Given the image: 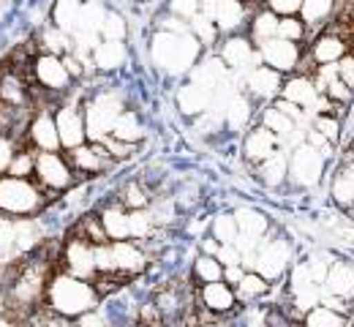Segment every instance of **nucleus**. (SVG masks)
Listing matches in <instances>:
<instances>
[{"label": "nucleus", "mask_w": 354, "mask_h": 327, "mask_svg": "<svg viewBox=\"0 0 354 327\" xmlns=\"http://www.w3.org/2000/svg\"><path fill=\"white\" fill-rule=\"evenodd\" d=\"M199 3V11L205 14V17H213V8H216V0H196Z\"/></svg>", "instance_id": "54"}, {"label": "nucleus", "mask_w": 354, "mask_h": 327, "mask_svg": "<svg viewBox=\"0 0 354 327\" xmlns=\"http://www.w3.org/2000/svg\"><path fill=\"white\" fill-rule=\"evenodd\" d=\"M126 57H129V49L123 41H101L90 55L95 71H118L120 66H126Z\"/></svg>", "instance_id": "27"}, {"label": "nucleus", "mask_w": 354, "mask_h": 327, "mask_svg": "<svg viewBox=\"0 0 354 327\" xmlns=\"http://www.w3.org/2000/svg\"><path fill=\"white\" fill-rule=\"evenodd\" d=\"M327 172V158L313 150L308 142L289 150V183L297 188H313Z\"/></svg>", "instance_id": "7"}, {"label": "nucleus", "mask_w": 354, "mask_h": 327, "mask_svg": "<svg viewBox=\"0 0 354 327\" xmlns=\"http://www.w3.org/2000/svg\"><path fill=\"white\" fill-rule=\"evenodd\" d=\"M17 254V221L0 216V259Z\"/></svg>", "instance_id": "46"}, {"label": "nucleus", "mask_w": 354, "mask_h": 327, "mask_svg": "<svg viewBox=\"0 0 354 327\" xmlns=\"http://www.w3.org/2000/svg\"><path fill=\"white\" fill-rule=\"evenodd\" d=\"M169 14L177 17V19H183V22H191L202 11H199V3L196 0H169Z\"/></svg>", "instance_id": "48"}, {"label": "nucleus", "mask_w": 354, "mask_h": 327, "mask_svg": "<svg viewBox=\"0 0 354 327\" xmlns=\"http://www.w3.org/2000/svg\"><path fill=\"white\" fill-rule=\"evenodd\" d=\"M281 88H283V74H278L267 66H257V68L245 71V91L259 101H275L281 95Z\"/></svg>", "instance_id": "19"}, {"label": "nucleus", "mask_w": 354, "mask_h": 327, "mask_svg": "<svg viewBox=\"0 0 354 327\" xmlns=\"http://www.w3.org/2000/svg\"><path fill=\"white\" fill-rule=\"evenodd\" d=\"M346 52H349V39L338 30H327L316 36V41L310 44V60L316 66H335Z\"/></svg>", "instance_id": "21"}, {"label": "nucleus", "mask_w": 354, "mask_h": 327, "mask_svg": "<svg viewBox=\"0 0 354 327\" xmlns=\"http://www.w3.org/2000/svg\"><path fill=\"white\" fill-rule=\"evenodd\" d=\"M237 221H234V216L232 213H218L213 221H210V237L218 243V245H234V240H237Z\"/></svg>", "instance_id": "39"}, {"label": "nucleus", "mask_w": 354, "mask_h": 327, "mask_svg": "<svg viewBox=\"0 0 354 327\" xmlns=\"http://www.w3.org/2000/svg\"><path fill=\"white\" fill-rule=\"evenodd\" d=\"M243 3H245V0H243Z\"/></svg>", "instance_id": "58"}, {"label": "nucleus", "mask_w": 354, "mask_h": 327, "mask_svg": "<svg viewBox=\"0 0 354 327\" xmlns=\"http://www.w3.org/2000/svg\"><path fill=\"white\" fill-rule=\"evenodd\" d=\"M352 44H354V30H352V39H349V47H352ZM352 55H354V52H352Z\"/></svg>", "instance_id": "57"}, {"label": "nucleus", "mask_w": 354, "mask_h": 327, "mask_svg": "<svg viewBox=\"0 0 354 327\" xmlns=\"http://www.w3.org/2000/svg\"><path fill=\"white\" fill-rule=\"evenodd\" d=\"M150 57H153V66H158L164 74H188L199 57H202V47L199 41L188 33H169V30H158L153 36V44H150Z\"/></svg>", "instance_id": "2"}, {"label": "nucleus", "mask_w": 354, "mask_h": 327, "mask_svg": "<svg viewBox=\"0 0 354 327\" xmlns=\"http://www.w3.org/2000/svg\"><path fill=\"white\" fill-rule=\"evenodd\" d=\"M196 306L207 314H232L237 308V295L234 286H229L226 281H213V283H202L199 286V297Z\"/></svg>", "instance_id": "15"}, {"label": "nucleus", "mask_w": 354, "mask_h": 327, "mask_svg": "<svg viewBox=\"0 0 354 327\" xmlns=\"http://www.w3.org/2000/svg\"><path fill=\"white\" fill-rule=\"evenodd\" d=\"M156 232V218L150 213V207L145 210H129V240L145 243Z\"/></svg>", "instance_id": "36"}, {"label": "nucleus", "mask_w": 354, "mask_h": 327, "mask_svg": "<svg viewBox=\"0 0 354 327\" xmlns=\"http://www.w3.org/2000/svg\"><path fill=\"white\" fill-rule=\"evenodd\" d=\"M33 80L46 93H68L71 82H74L63 57L49 55V52H41V55L33 57Z\"/></svg>", "instance_id": "10"}, {"label": "nucleus", "mask_w": 354, "mask_h": 327, "mask_svg": "<svg viewBox=\"0 0 354 327\" xmlns=\"http://www.w3.org/2000/svg\"><path fill=\"white\" fill-rule=\"evenodd\" d=\"M265 8H270L275 17H300L303 0H267Z\"/></svg>", "instance_id": "49"}, {"label": "nucleus", "mask_w": 354, "mask_h": 327, "mask_svg": "<svg viewBox=\"0 0 354 327\" xmlns=\"http://www.w3.org/2000/svg\"><path fill=\"white\" fill-rule=\"evenodd\" d=\"M126 36H129V25H126L123 14L106 11L104 25H101V41H126Z\"/></svg>", "instance_id": "43"}, {"label": "nucleus", "mask_w": 354, "mask_h": 327, "mask_svg": "<svg viewBox=\"0 0 354 327\" xmlns=\"http://www.w3.org/2000/svg\"><path fill=\"white\" fill-rule=\"evenodd\" d=\"M49 205V194L33 178H0V216L22 221L39 216Z\"/></svg>", "instance_id": "3"}, {"label": "nucleus", "mask_w": 354, "mask_h": 327, "mask_svg": "<svg viewBox=\"0 0 354 327\" xmlns=\"http://www.w3.org/2000/svg\"><path fill=\"white\" fill-rule=\"evenodd\" d=\"M232 216L237 221L240 234H248V237H257V240H265L267 234H270V218H267L262 210H257V207L243 205V207L232 210Z\"/></svg>", "instance_id": "28"}, {"label": "nucleus", "mask_w": 354, "mask_h": 327, "mask_svg": "<svg viewBox=\"0 0 354 327\" xmlns=\"http://www.w3.org/2000/svg\"><path fill=\"white\" fill-rule=\"evenodd\" d=\"M275 39H283V41H292V44H303L308 39V30H306V25H303L300 17H281L278 19Z\"/></svg>", "instance_id": "42"}, {"label": "nucleus", "mask_w": 354, "mask_h": 327, "mask_svg": "<svg viewBox=\"0 0 354 327\" xmlns=\"http://www.w3.org/2000/svg\"><path fill=\"white\" fill-rule=\"evenodd\" d=\"M259 63L283 74V77H292L300 71L303 66V47L300 44H292V41H283V39H267L259 47Z\"/></svg>", "instance_id": "9"}, {"label": "nucleus", "mask_w": 354, "mask_h": 327, "mask_svg": "<svg viewBox=\"0 0 354 327\" xmlns=\"http://www.w3.org/2000/svg\"><path fill=\"white\" fill-rule=\"evenodd\" d=\"M33 164H36V150L30 147H19L11 167H8V175L11 178H33Z\"/></svg>", "instance_id": "45"}, {"label": "nucleus", "mask_w": 354, "mask_h": 327, "mask_svg": "<svg viewBox=\"0 0 354 327\" xmlns=\"http://www.w3.org/2000/svg\"><path fill=\"white\" fill-rule=\"evenodd\" d=\"M254 3H257V6H265L267 0H254Z\"/></svg>", "instance_id": "56"}, {"label": "nucleus", "mask_w": 354, "mask_h": 327, "mask_svg": "<svg viewBox=\"0 0 354 327\" xmlns=\"http://www.w3.org/2000/svg\"><path fill=\"white\" fill-rule=\"evenodd\" d=\"M278 98H283V101H289V104H295V106L310 112V106L319 98V88H316V82H313L310 74H300L297 71L292 77H283V88H281Z\"/></svg>", "instance_id": "22"}, {"label": "nucleus", "mask_w": 354, "mask_h": 327, "mask_svg": "<svg viewBox=\"0 0 354 327\" xmlns=\"http://www.w3.org/2000/svg\"><path fill=\"white\" fill-rule=\"evenodd\" d=\"M66 158H68L74 175H88V178L90 175H101V172H106L112 167V158H109L106 147L95 144V142H85V144L68 150Z\"/></svg>", "instance_id": "13"}, {"label": "nucleus", "mask_w": 354, "mask_h": 327, "mask_svg": "<svg viewBox=\"0 0 354 327\" xmlns=\"http://www.w3.org/2000/svg\"><path fill=\"white\" fill-rule=\"evenodd\" d=\"M216 259L221 262V268H234V265L243 262V256H240V251L234 245H221L218 254H216Z\"/></svg>", "instance_id": "51"}, {"label": "nucleus", "mask_w": 354, "mask_h": 327, "mask_svg": "<svg viewBox=\"0 0 354 327\" xmlns=\"http://www.w3.org/2000/svg\"><path fill=\"white\" fill-rule=\"evenodd\" d=\"M349 161H354V147L349 150Z\"/></svg>", "instance_id": "55"}, {"label": "nucleus", "mask_w": 354, "mask_h": 327, "mask_svg": "<svg viewBox=\"0 0 354 327\" xmlns=\"http://www.w3.org/2000/svg\"><path fill=\"white\" fill-rule=\"evenodd\" d=\"M221 63L229 68V71H251L259 63V52H257V44L243 36V33H234V36H226L223 41H218V52Z\"/></svg>", "instance_id": "12"}, {"label": "nucleus", "mask_w": 354, "mask_h": 327, "mask_svg": "<svg viewBox=\"0 0 354 327\" xmlns=\"http://www.w3.org/2000/svg\"><path fill=\"white\" fill-rule=\"evenodd\" d=\"M17 150H19L17 140H14L8 131H3V129H0V178H3V175H8V167H11L14 156H17Z\"/></svg>", "instance_id": "47"}, {"label": "nucleus", "mask_w": 354, "mask_h": 327, "mask_svg": "<svg viewBox=\"0 0 354 327\" xmlns=\"http://www.w3.org/2000/svg\"><path fill=\"white\" fill-rule=\"evenodd\" d=\"M349 317L338 314L327 306H313L308 314H303V327H346Z\"/></svg>", "instance_id": "37"}, {"label": "nucleus", "mask_w": 354, "mask_h": 327, "mask_svg": "<svg viewBox=\"0 0 354 327\" xmlns=\"http://www.w3.org/2000/svg\"><path fill=\"white\" fill-rule=\"evenodd\" d=\"M251 115H254V104H251L248 95L234 91V93L223 101V126H226L229 131H243V129H248Z\"/></svg>", "instance_id": "24"}, {"label": "nucleus", "mask_w": 354, "mask_h": 327, "mask_svg": "<svg viewBox=\"0 0 354 327\" xmlns=\"http://www.w3.org/2000/svg\"><path fill=\"white\" fill-rule=\"evenodd\" d=\"M126 109V98L118 88H104L95 91L88 101L82 104V115H85V131H88V142H101L112 137V126L120 118V112Z\"/></svg>", "instance_id": "4"}, {"label": "nucleus", "mask_w": 354, "mask_h": 327, "mask_svg": "<svg viewBox=\"0 0 354 327\" xmlns=\"http://www.w3.org/2000/svg\"><path fill=\"white\" fill-rule=\"evenodd\" d=\"M335 74H338V80H341L349 91H354V55L352 52H346V55L335 63Z\"/></svg>", "instance_id": "50"}, {"label": "nucleus", "mask_w": 354, "mask_h": 327, "mask_svg": "<svg viewBox=\"0 0 354 327\" xmlns=\"http://www.w3.org/2000/svg\"><path fill=\"white\" fill-rule=\"evenodd\" d=\"M270 281L262 279L257 270H245L243 279L234 283V295H237V303H257L262 300L267 292H270Z\"/></svg>", "instance_id": "31"}, {"label": "nucleus", "mask_w": 354, "mask_h": 327, "mask_svg": "<svg viewBox=\"0 0 354 327\" xmlns=\"http://www.w3.org/2000/svg\"><path fill=\"white\" fill-rule=\"evenodd\" d=\"M33 180L44 188L46 194H63L77 186V175L66 158V153H36L33 164Z\"/></svg>", "instance_id": "6"}, {"label": "nucleus", "mask_w": 354, "mask_h": 327, "mask_svg": "<svg viewBox=\"0 0 354 327\" xmlns=\"http://www.w3.org/2000/svg\"><path fill=\"white\" fill-rule=\"evenodd\" d=\"M322 292L341 297L344 303H354V265L346 259H333L327 268V276L322 283Z\"/></svg>", "instance_id": "17"}, {"label": "nucleus", "mask_w": 354, "mask_h": 327, "mask_svg": "<svg viewBox=\"0 0 354 327\" xmlns=\"http://www.w3.org/2000/svg\"><path fill=\"white\" fill-rule=\"evenodd\" d=\"M213 22L221 30V36H234L243 28H248V6L243 0H216Z\"/></svg>", "instance_id": "20"}, {"label": "nucleus", "mask_w": 354, "mask_h": 327, "mask_svg": "<svg viewBox=\"0 0 354 327\" xmlns=\"http://www.w3.org/2000/svg\"><path fill=\"white\" fill-rule=\"evenodd\" d=\"M60 270L68 273V276H77V279L95 281L98 270H95V245L71 234L66 243H63V251H60Z\"/></svg>", "instance_id": "8"}, {"label": "nucleus", "mask_w": 354, "mask_h": 327, "mask_svg": "<svg viewBox=\"0 0 354 327\" xmlns=\"http://www.w3.org/2000/svg\"><path fill=\"white\" fill-rule=\"evenodd\" d=\"M98 221L104 227L106 240H129V210L120 205V202H112L106 205L101 213H98Z\"/></svg>", "instance_id": "26"}, {"label": "nucleus", "mask_w": 354, "mask_h": 327, "mask_svg": "<svg viewBox=\"0 0 354 327\" xmlns=\"http://www.w3.org/2000/svg\"><path fill=\"white\" fill-rule=\"evenodd\" d=\"M292 265H295V248H292V243L286 237H281V234L270 237L267 234L265 240L259 243L257 256H254V270L262 279H267L270 283L281 281L283 276H289Z\"/></svg>", "instance_id": "5"}, {"label": "nucleus", "mask_w": 354, "mask_h": 327, "mask_svg": "<svg viewBox=\"0 0 354 327\" xmlns=\"http://www.w3.org/2000/svg\"><path fill=\"white\" fill-rule=\"evenodd\" d=\"M243 273H245V270H243V265H234V268H223V281H226L229 286H234L237 281L243 279Z\"/></svg>", "instance_id": "52"}, {"label": "nucleus", "mask_w": 354, "mask_h": 327, "mask_svg": "<svg viewBox=\"0 0 354 327\" xmlns=\"http://www.w3.org/2000/svg\"><path fill=\"white\" fill-rule=\"evenodd\" d=\"M191 80L188 82H194V85H199V88H205L207 93H218L223 85H226V80H229V68L221 63V57L218 55H207L205 60H199L191 71Z\"/></svg>", "instance_id": "18"}, {"label": "nucleus", "mask_w": 354, "mask_h": 327, "mask_svg": "<svg viewBox=\"0 0 354 327\" xmlns=\"http://www.w3.org/2000/svg\"><path fill=\"white\" fill-rule=\"evenodd\" d=\"M278 19H281V17H275L270 8H265V6H262V8H259L254 17H251V22H248V33H245V36H248V39H251V41L259 47V44H262V41H267V39H275Z\"/></svg>", "instance_id": "33"}, {"label": "nucleus", "mask_w": 354, "mask_h": 327, "mask_svg": "<svg viewBox=\"0 0 354 327\" xmlns=\"http://www.w3.org/2000/svg\"><path fill=\"white\" fill-rule=\"evenodd\" d=\"M98 306H101V295H98L93 281L68 276L63 270H55L49 276L44 292V308L52 311L55 317L74 322L90 311H95Z\"/></svg>", "instance_id": "1"}, {"label": "nucleus", "mask_w": 354, "mask_h": 327, "mask_svg": "<svg viewBox=\"0 0 354 327\" xmlns=\"http://www.w3.org/2000/svg\"><path fill=\"white\" fill-rule=\"evenodd\" d=\"M283 144L281 140L272 134V131H267L265 126L259 123V126H254V129H248V134H245V140H243V158L251 164V167H259L262 161H267L272 153H278Z\"/></svg>", "instance_id": "16"}, {"label": "nucleus", "mask_w": 354, "mask_h": 327, "mask_svg": "<svg viewBox=\"0 0 354 327\" xmlns=\"http://www.w3.org/2000/svg\"><path fill=\"white\" fill-rule=\"evenodd\" d=\"M145 137V126H142V118L136 109H123L120 118L115 120L112 126V140L118 142H126V144H136V142Z\"/></svg>", "instance_id": "29"}, {"label": "nucleus", "mask_w": 354, "mask_h": 327, "mask_svg": "<svg viewBox=\"0 0 354 327\" xmlns=\"http://www.w3.org/2000/svg\"><path fill=\"white\" fill-rule=\"evenodd\" d=\"M333 11H335V0H303L300 19H303L308 36L313 30H319V28L327 25V19L333 17Z\"/></svg>", "instance_id": "30"}, {"label": "nucleus", "mask_w": 354, "mask_h": 327, "mask_svg": "<svg viewBox=\"0 0 354 327\" xmlns=\"http://www.w3.org/2000/svg\"><path fill=\"white\" fill-rule=\"evenodd\" d=\"M55 126H57L60 150H66V153L88 142L82 104H68V101H66V104H60V106L55 109Z\"/></svg>", "instance_id": "11"}, {"label": "nucleus", "mask_w": 354, "mask_h": 327, "mask_svg": "<svg viewBox=\"0 0 354 327\" xmlns=\"http://www.w3.org/2000/svg\"><path fill=\"white\" fill-rule=\"evenodd\" d=\"M82 14V0H57L52 8V25L68 36H74Z\"/></svg>", "instance_id": "32"}, {"label": "nucleus", "mask_w": 354, "mask_h": 327, "mask_svg": "<svg viewBox=\"0 0 354 327\" xmlns=\"http://www.w3.org/2000/svg\"><path fill=\"white\" fill-rule=\"evenodd\" d=\"M28 142L36 153H57V126H55V109H39L28 123Z\"/></svg>", "instance_id": "14"}, {"label": "nucleus", "mask_w": 354, "mask_h": 327, "mask_svg": "<svg viewBox=\"0 0 354 327\" xmlns=\"http://www.w3.org/2000/svg\"><path fill=\"white\" fill-rule=\"evenodd\" d=\"M257 175L267 188H281L283 183H289V150L281 147L278 153H272L267 161L257 167Z\"/></svg>", "instance_id": "25"}, {"label": "nucleus", "mask_w": 354, "mask_h": 327, "mask_svg": "<svg viewBox=\"0 0 354 327\" xmlns=\"http://www.w3.org/2000/svg\"><path fill=\"white\" fill-rule=\"evenodd\" d=\"M118 202L126 210H145V207H150V191L142 186L139 180H131V183H126V186L120 188Z\"/></svg>", "instance_id": "40"}, {"label": "nucleus", "mask_w": 354, "mask_h": 327, "mask_svg": "<svg viewBox=\"0 0 354 327\" xmlns=\"http://www.w3.org/2000/svg\"><path fill=\"white\" fill-rule=\"evenodd\" d=\"M188 30H191V36L199 41V47L202 49H210L216 47L218 41H221V30L216 28V22H213V17H205V14H196L191 22H188Z\"/></svg>", "instance_id": "35"}, {"label": "nucleus", "mask_w": 354, "mask_h": 327, "mask_svg": "<svg viewBox=\"0 0 354 327\" xmlns=\"http://www.w3.org/2000/svg\"><path fill=\"white\" fill-rule=\"evenodd\" d=\"M0 104L8 109H25L28 104V88L17 74H3L0 77Z\"/></svg>", "instance_id": "34"}, {"label": "nucleus", "mask_w": 354, "mask_h": 327, "mask_svg": "<svg viewBox=\"0 0 354 327\" xmlns=\"http://www.w3.org/2000/svg\"><path fill=\"white\" fill-rule=\"evenodd\" d=\"M310 129L316 134H322L330 144H335L341 140V118H335V115H313Z\"/></svg>", "instance_id": "44"}, {"label": "nucleus", "mask_w": 354, "mask_h": 327, "mask_svg": "<svg viewBox=\"0 0 354 327\" xmlns=\"http://www.w3.org/2000/svg\"><path fill=\"white\" fill-rule=\"evenodd\" d=\"M191 276H194V281H196L199 286H202V283H213V281H223V268L216 256L199 254V256L194 259Z\"/></svg>", "instance_id": "38"}, {"label": "nucleus", "mask_w": 354, "mask_h": 327, "mask_svg": "<svg viewBox=\"0 0 354 327\" xmlns=\"http://www.w3.org/2000/svg\"><path fill=\"white\" fill-rule=\"evenodd\" d=\"M218 248H221V245H218L213 237H205V240H202V254H207V256H216V254H218Z\"/></svg>", "instance_id": "53"}, {"label": "nucleus", "mask_w": 354, "mask_h": 327, "mask_svg": "<svg viewBox=\"0 0 354 327\" xmlns=\"http://www.w3.org/2000/svg\"><path fill=\"white\" fill-rule=\"evenodd\" d=\"M41 44H44V52L49 55H57V57H66L71 49H74V41L68 33L57 30L55 25H49L44 33H41Z\"/></svg>", "instance_id": "41"}, {"label": "nucleus", "mask_w": 354, "mask_h": 327, "mask_svg": "<svg viewBox=\"0 0 354 327\" xmlns=\"http://www.w3.org/2000/svg\"><path fill=\"white\" fill-rule=\"evenodd\" d=\"M175 101H177V109L185 118H199V115H205L213 106V93H207L205 88H199L194 82H185V85H180Z\"/></svg>", "instance_id": "23"}]
</instances>
